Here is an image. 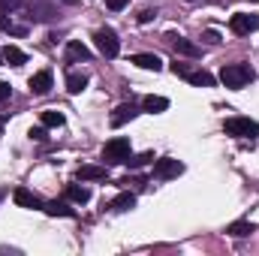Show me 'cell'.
Returning <instances> with one entry per match:
<instances>
[{
    "mask_svg": "<svg viewBox=\"0 0 259 256\" xmlns=\"http://www.w3.org/2000/svg\"><path fill=\"white\" fill-rule=\"evenodd\" d=\"M75 178H78V181H103V178H106V169H103V166H78Z\"/></svg>",
    "mask_w": 259,
    "mask_h": 256,
    "instance_id": "9a60e30c",
    "label": "cell"
},
{
    "mask_svg": "<svg viewBox=\"0 0 259 256\" xmlns=\"http://www.w3.org/2000/svg\"><path fill=\"white\" fill-rule=\"evenodd\" d=\"M127 157H130V139L118 136V139L106 142V148H103V160H106L109 166H115V163H127Z\"/></svg>",
    "mask_w": 259,
    "mask_h": 256,
    "instance_id": "7a4b0ae2",
    "label": "cell"
},
{
    "mask_svg": "<svg viewBox=\"0 0 259 256\" xmlns=\"http://www.w3.org/2000/svg\"><path fill=\"white\" fill-rule=\"evenodd\" d=\"M139 115V109L133 106V103H124V106H118L115 112H112V127H124L127 121H133Z\"/></svg>",
    "mask_w": 259,
    "mask_h": 256,
    "instance_id": "30bf717a",
    "label": "cell"
},
{
    "mask_svg": "<svg viewBox=\"0 0 259 256\" xmlns=\"http://www.w3.org/2000/svg\"><path fill=\"white\" fill-rule=\"evenodd\" d=\"M27 136H30L33 142H46V139H49V136H46V127H36V130H30Z\"/></svg>",
    "mask_w": 259,
    "mask_h": 256,
    "instance_id": "484cf974",
    "label": "cell"
},
{
    "mask_svg": "<svg viewBox=\"0 0 259 256\" xmlns=\"http://www.w3.org/2000/svg\"><path fill=\"white\" fill-rule=\"evenodd\" d=\"M253 78H256V72H253V66L250 64H229V66L220 69V81H223L226 88H232V91L250 84Z\"/></svg>",
    "mask_w": 259,
    "mask_h": 256,
    "instance_id": "6da1fadb",
    "label": "cell"
},
{
    "mask_svg": "<svg viewBox=\"0 0 259 256\" xmlns=\"http://www.w3.org/2000/svg\"><path fill=\"white\" fill-rule=\"evenodd\" d=\"M3 196H6V190H3V187H0V202H3Z\"/></svg>",
    "mask_w": 259,
    "mask_h": 256,
    "instance_id": "d6a6232c",
    "label": "cell"
},
{
    "mask_svg": "<svg viewBox=\"0 0 259 256\" xmlns=\"http://www.w3.org/2000/svg\"><path fill=\"white\" fill-rule=\"evenodd\" d=\"M187 3H193V0H187Z\"/></svg>",
    "mask_w": 259,
    "mask_h": 256,
    "instance_id": "d590c367",
    "label": "cell"
},
{
    "mask_svg": "<svg viewBox=\"0 0 259 256\" xmlns=\"http://www.w3.org/2000/svg\"><path fill=\"white\" fill-rule=\"evenodd\" d=\"M78 61H91V52H88L81 42L72 39V42L66 46V64H78Z\"/></svg>",
    "mask_w": 259,
    "mask_h": 256,
    "instance_id": "5bb4252c",
    "label": "cell"
},
{
    "mask_svg": "<svg viewBox=\"0 0 259 256\" xmlns=\"http://www.w3.org/2000/svg\"><path fill=\"white\" fill-rule=\"evenodd\" d=\"M42 127H64V115L61 112H42Z\"/></svg>",
    "mask_w": 259,
    "mask_h": 256,
    "instance_id": "603a6c76",
    "label": "cell"
},
{
    "mask_svg": "<svg viewBox=\"0 0 259 256\" xmlns=\"http://www.w3.org/2000/svg\"><path fill=\"white\" fill-rule=\"evenodd\" d=\"M133 205H136V196H133V193H118V196H115V202H112V208H115V211H130V208H133Z\"/></svg>",
    "mask_w": 259,
    "mask_h": 256,
    "instance_id": "7402d4cb",
    "label": "cell"
},
{
    "mask_svg": "<svg viewBox=\"0 0 259 256\" xmlns=\"http://www.w3.org/2000/svg\"><path fill=\"white\" fill-rule=\"evenodd\" d=\"M6 15H9V12H0V30H9V27H12V24H9V18H6Z\"/></svg>",
    "mask_w": 259,
    "mask_h": 256,
    "instance_id": "4dcf8cb0",
    "label": "cell"
},
{
    "mask_svg": "<svg viewBox=\"0 0 259 256\" xmlns=\"http://www.w3.org/2000/svg\"><path fill=\"white\" fill-rule=\"evenodd\" d=\"M133 64L142 66V69H151V72H160V69H163V61H160L157 55H148V52H142V55H133Z\"/></svg>",
    "mask_w": 259,
    "mask_h": 256,
    "instance_id": "4fadbf2b",
    "label": "cell"
},
{
    "mask_svg": "<svg viewBox=\"0 0 259 256\" xmlns=\"http://www.w3.org/2000/svg\"><path fill=\"white\" fill-rule=\"evenodd\" d=\"M187 81L196 84V88H211V84H214V75L205 72V69H190V72H187Z\"/></svg>",
    "mask_w": 259,
    "mask_h": 256,
    "instance_id": "e0dca14e",
    "label": "cell"
},
{
    "mask_svg": "<svg viewBox=\"0 0 259 256\" xmlns=\"http://www.w3.org/2000/svg\"><path fill=\"white\" fill-rule=\"evenodd\" d=\"M30 91H33V94H39V97H42V94H49V91H52V72H49V69L36 72V75L30 78Z\"/></svg>",
    "mask_w": 259,
    "mask_h": 256,
    "instance_id": "7c38bea8",
    "label": "cell"
},
{
    "mask_svg": "<svg viewBox=\"0 0 259 256\" xmlns=\"http://www.w3.org/2000/svg\"><path fill=\"white\" fill-rule=\"evenodd\" d=\"M181 172H184V163H178V160H172V157H163V160L154 163V178H160V181L178 178Z\"/></svg>",
    "mask_w": 259,
    "mask_h": 256,
    "instance_id": "5b68a950",
    "label": "cell"
},
{
    "mask_svg": "<svg viewBox=\"0 0 259 256\" xmlns=\"http://www.w3.org/2000/svg\"><path fill=\"white\" fill-rule=\"evenodd\" d=\"M106 6H109L112 12H121V9L127 6V0H106Z\"/></svg>",
    "mask_w": 259,
    "mask_h": 256,
    "instance_id": "4316f807",
    "label": "cell"
},
{
    "mask_svg": "<svg viewBox=\"0 0 259 256\" xmlns=\"http://www.w3.org/2000/svg\"><path fill=\"white\" fill-rule=\"evenodd\" d=\"M154 15H157L154 9H142V12H139V21H142V24H148V21H151Z\"/></svg>",
    "mask_w": 259,
    "mask_h": 256,
    "instance_id": "83f0119b",
    "label": "cell"
},
{
    "mask_svg": "<svg viewBox=\"0 0 259 256\" xmlns=\"http://www.w3.org/2000/svg\"><path fill=\"white\" fill-rule=\"evenodd\" d=\"M154 157L151 154H139V157H127V166L130 169H139V166H145V163H151Z\"/></svg>",
    "mask_w": 259,
    "mask_h": 256,
    "instance_id": "cb8c5ba5",
    "label": "cell"
},
{
    "mask_svg": "<svg viewBox=\"0 0 259 256\" xmlns=\"http://www.w3.org/2000/svg\"><path fill=\"white\" fill-rule=\"evenodd\" d=\"M42 211H46L49 217H75V211H72L66 202H58V199H52V202H42Z\"/></svg>",
    "mask_w": 259,
    "mask_h": 256,
    "instance_id": "8fae6325",
    "label": "cell"
},
{
    "mask_svg": "<svg viewBox=\"0 0 259 256\" xmlns=\"http://www.w3.org/2000/svg\"><path fill=\"white\" fill-rule=\"evenodd\" d=\"M21 9H27V12H30L27 18H36V21H52V18L58 15V12H55L52 6H46L42 0H24Z\"/></svg>",
    "mask_w": 259,
    "mask_h": 256,
    "instance_id": "52a82bcc",
    "label": "cell"
},
{
    "mask_svg": "<svg viewBox=\"0 0 259 256\" xmlns=\"http://www.w3.org/2000/svg\"><path fill=\"white\" fill-rule=\"evenodd\" d=\"M169 42H172V49L178 52V55H184V58H199L202 55V49L190 42V39H184V36H175V33H169Z\"/></svg>",
    "mask_w": 259,
    "mask_h": 256,
    "instance_id": "ba28073f",
    "label": "cell"
},
{
    "mask_svg": "<svg viewBox=\"0 0 259 256\" xmlns=\"http://www.w3.org/2000/svg\"><path fill=\"white\" fill-rule=\"evenodd\" d=\"M172 72H175V75H181V78H187V72H190V69H187L184 64H172Z\"/></svg>",
    "mask_w": 259,
    "mask_h": 256,
    "instance_id": "f1b7e54d",
    "label": "cell"
},
{
    "mask_svg": "<svg viewBox=\"0 0 259 256\" xmlns=\"http://www.w3.org/2000/svg\"><path fill=\"white\" fill-rule=\"evenodd\" d=\"M0 124H3V118H0Z\"/></svg>",
    "mask_w": 259,
    "mask_h": 256,
    "instance_id": "8d00e7d4",
    "label": "cell"
},
{
    "mask_svg": "<svg viewBox=\"0 0 259 256\" xmlns=\"http://www.w3.org/2000/svg\"><path fill=\"white\" fill-rule=\"evenodd\" d=\"M0 66H3V52H0Z\"/></svg>",
    "mask_w": 259,
    "mask_h": 256,
    "instance_id": "836d02e7",
    "label": "cell"
},
{
    "mask_svg": "<svg viewBox=\"0 0 259 256\" xmlns=\"http://www.w3.org/2000/svg\"><path fill=\"white\" fill-rule=\"evenodd\" d=\"M94 42H97V49L106 55V58H115L118 52H121V42H118V33L112 30V27H100L97 33H94Z\"/></svg>",
    "mask_w": 259,
    "mask_h": 256,
    "instance_id": "3957f363",
    "label": "cell"
},
{
    "mask_svg": "<svg viewBox=\"0 0 259 256\" xmlns=\"http://www.w3.org/2000/svg\"><path fill=\"white\" fill-rule=\"evenodd\" d=\"M256 27H259V18H256V15L235 12V15L229 18V30H232V33H238V36H244V33H253Z\"/></svg>",
    "mask_w": 259,
    "mask_h": 256,
    "instance_id": "8992f818",
    "label": "cell"
},
{
    "mask_svg": "<svg viewBox=\"0 0 259 256\" xmlns=\"http://www.w3.org/2000/svg\"><path fill=\"white\" fill-rule=\"evenodd\" d=\"M9 9H15V0H0V12H9Z\"/></svg>",
    "mask_w": 259,
    "mask_h": 256,
    "instance_id": "1f68e13d",
    "label": "cell"
},
{
    "mask_svg": "<svg viewBox=\"0 0 259 256\" xmlns=\"http://www.w3.org/2000/svg\"><path fill=\"white\" fill-rule=\"evenodd\" d=\"M64 3H75V0H64Z\"/></svg>",
    "mask_w": 259,
    "mask_h": 256,
    "instance_id": "e575fe53",
    "label": "cell"
},
{
    "mask_svg": "<svg viewBox=\"0 0 259 256\" xmlns=\"http://www.w3.org/2000/svg\"><path fill=\"white\" fill-rule=\"evenodd\" d=\"M9 94H12V88H9L6 81H0V103H3V100H9Z\"/></svg>",
    "mask_w": 259,
    "mask_h": 256,
    "instance_id": "f546056e",
    "label": "cell"
},
{
    "mask_svg": "<svg viewBox=\"0 0 259 256\" xmlns=\"http://www.w3.org/2000/svg\"><path fill=\"white\" fill-rule=\"evenodd\" d=\"M256 226L253 223H247V220H235V223H229V235H235V238H244V235H250Z\"/></svg>",
    "mask_w": 259,
    "mask_h": 256,
    "instance_id": "44dd1931",
    "label": "cell"
},
{
    "mask_svg": "<svg viewBox=\"0 0 259 256\" xmlns=\"http://www.w3.org/2000/svg\"><path fill=\"white\" fill-rule=\"evenodd\" d=\"M142 109H145V112H151V115H157V112H166V109H169V100H166V97H154V94H151V97H145V100H142Z\"/></svg>",
    "mask_w": 259,
    "mask_h": 256,
    "instance_id": "2e32d148",
    "label": "cell"
},
{
    "mask_svg": "<svg viewBox=\"0 0 259 256\" xmlns=\"http://www.w3.org/2000/svg\"><path fill=\"white\" fill-rule=\"evenodd\" d=\"M84 88H88V75L84 72H69L66 75V91L69 94H81Z\"/></svg>",
    "mask_w": 259,
    "mask_h": 256,
    "instance_id": "ac0fdd59",
    "label": "cell"
},
{
    "mask_svg": "<svg viewBox=\"0 0 259 256\" xmlns=\"http://www.w3.org/2000/svg\"><path fill=\"white\" fill-rule=\"evenodd\" d=\"M66 199H72V202L84 205V202L91 199V190H88V187H78V184H69V187H66Z\"/></svg>",
    "mask_w": 259,
    "mask_h": 256,
    "instance_id": "ffe728a7",
    "label": "cell"
},
{
    "mask_svg": "<svg viewBox=\"0 0 259 256\" xmlns=\"http://www.w3.org/2000/svg\"><path fill=\"white\" fill-rule=\"evenodd\" d=\"M12 202H15L18 208H42V199H39L36 193H30L27 187H18V190L12 193Z\"/></svg>",
    "mask_w": 259,
    "mask_h": 256,
    "instance_id": "9c48e42d",
    "label": "cell"
},
{
    "mask_svg": "<svg viewBox=\"0 0 259 256\" xmlns=\"http://www.w3.org/2000/svg\"><path fill=\"white\" fill-rule=\"evenodd\" d=\"M223 130L229 136H238V139H253V136H259V124L250 121V118H229L223 124Z\"/></svg>",
    "mask_w": 259,
    "mask_h": 256,
    "instance_id": "277c9868",
    "label": "cell"
},
{
    "mask_svg": "<svg viewBox=\"0 0 259 256\" xmlns=\"http://www.w3.org/2000/svg\"><path fill=\"white\" fill-rule=\"evenodd\" d=\"M202 39H205L208 46H220V33H217V30H205V33H202Z\"/></svg>",
    "mask_w": 259,
    "mask_h": 256,
    "instance_id": "d4e9b609",
    "label": "cell"
},
{
    "mask_svg": "<svg viewBox=\"0 0 259 256\" xmlns=\"http://www.w3.org/2000/svg\"><path fill=\"white\" fill-rule=\"evenodd\" d=\"M3 61H6L9 66H21L24 61H27V55H24L21 49H15V46H6V49H3Z\"/></svg>",
    "mask_w": 259,
    "mask_h": 256,
    "instance_id": "d6986e66",
    "label": "cell"
}]
</instances>
